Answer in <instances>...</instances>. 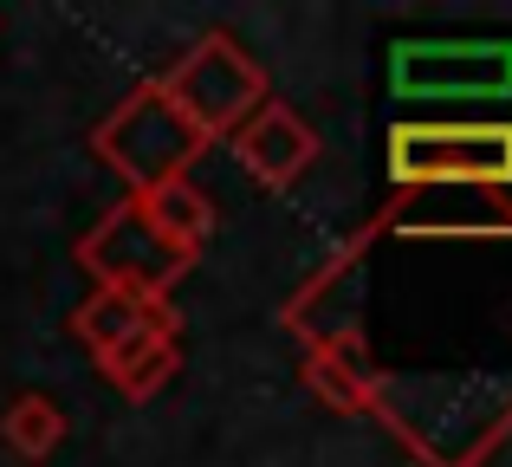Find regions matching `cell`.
Instances as JSON below:
<instances>
[{"label":"cell","mask_w":512,"mask_h":467,"mask_svg":"<svg viewBox=\"0 0 512 467\" xmlns=\"http://www.w3.org/2000/svg\"><path fill=\"white\" fill-rule=\"evenodd\" d=\"M389 176L402 189H512V124H396Z\"/></svg>","instance_id":"3957f363"},{"label":"cell","mask_w":512,"mask_h":467,"mask_svg":"<svg viewBox=\"0 0 512 467\" xmlns=\"http://www.w3.org/2000/svg\"><path fill=\"white\" fill-rule=\"evenodd\" d=\"M201 150H208V137L175 111L163 85H137L98 130H91V156H104L137 195L163 189V182H182Z\"/></svg>","instance_id":"7a4b0ae2"},{"label":"cell","mask_w":512,"mask_h":467,"mask_svg":"<svg viewBox=\"0 0 512 467\" xmlns=\"http://www.w3.org/2000/svg\"><path fill=\"white\" fill-rule=\"evenodd\" d=\"M376 234H422V240H500L512 234V202L500 189H415L376 215Z\"/></svg>","instance_id":"52a82bcc"},{"label":"cell","mask_w":512,"mask_h":467,"mask_svg":"<svg viewBox=\"0 0 512 467\" xmlns=\"http://www.w3.org/2000/svg\"><path fill=\"white\" fill-rule=\"evenodd\" d=\"M383 370L370 364V351H363V338H344V344H312V357H305V383H312L318 396H325L338 416H370V390Z\"/></svg>","instance_id":"8fae6325"},{"label":"cell","mask_w":512,"mask_h":467,"mask_svg":"<svg viewBox=\"0 0 512 467\" xmlns=\"http://www.w3.org/2000/svg\"><path fill=\"white\" fill-rule=\"evenodd\" d=\"M227 150H234V163L247 169L253 182H266V189H292V182L312 169L318 137H312V124H305L292 104H273V98H266L260 111H253L247 124L227 137Z\"/></svg>","instance_id":"ba28073f"},{"label":"cell","mask_w":512,"mask_h":467,"mask_svg":"<svg viewBox=\"0 0 512 467\" xmlns=\"http://www.w3.org/2000/svg\"><path fill=\"white\" fill-rule=\"evenodd\" d=\"M175 325H182V318L169 312V299H130V292H91L72 318V331L98 357H111L117 344H130V338H150V331L175 338Z\"/></svg>","instance_id":"30bf717a"},{"label":"cell","mask_w":512,"mask_h":467,"mask_svg":"<svg viewBox=\"0 0 512 467\" xmlns=\"http://www.w3.org/2000/svg\"><path fill=\"white\" fill-rule=\"evenodd\" d=\"M396 98H512V46L506 39H402L389 52Z\"/></svg>","instance_id":"8992f818"},{"label":"cell","mask_w":512,"mask_h":467,"mask_svg":"<svg viewBox=\"0 0 512 467\" xmlns=\"http://www.w3.org/2000/svg\"><path fill=\"white\" fill-rule=\"evenodd\" d=\"M59 442H65V416H59L52 396H20V403L7 409V448L20 461H46Z\"/></svg>","instance_id":"5bb4252c"},{"label":"cell","mask_w":512,"mask_h":467,"mask_svg":"<svg viewBox=\"0 0 512 467\" xmlns=\"http://www.w3.org/2000/svg\"><path fill=\"white\" fill-rule=\"evenodd\" d=\"M137 202L150 208V221H156V228H163L182 253H201V247H208V234H214V202L195 189V176L163 182V189L137 195Z\"/></svg>","instance_id":"7c38bea8"},{"label":"cell","mask_w":512,"mask_h":467,"mask_svg":"<svg viewBox=\"0 0 512 467\" xmlns=\"http://www.w3.org/2000/svg\"><path fill=\"white\" fill-rule=\"evenodd\" d=\"M156 85L169 91V104L208 143L234 137V130L266 104V72H260V59L240 52L234 33H201L195 46L182 52V65H175L169 78H156Z\"/></svg>","instance_id":"277c9868"},{"label":"cell","mask_w":512,"mask_h":467,"mask_svg":"<svg viewBox=\"0 0 512 467\" xmlns=\"http://www.w3.org/2000/svg\"><path fill=\"white\" fill-rule=\"evenodd\" d=\"M370 240H376V221H370V228H357L325 266H318L312 279H305L299 292H292L286 325L299 331L305 344H344V338H357V305H350V279H357V260H363V247H370Z\"/></svg>","instance_id":"9c48e42d"},{"label":"cell","mask_w":512,"mask_h":467,"mask_svg":"<svg viewBox=\"0 0 512 467\" xmlns=\"http://www.w3.org/2000/svg\"><path fill=\"white\" fill-rule=\"evenodd\" d=\"M370 416L422 467H480L512 435V377H376Z\"/></svg>","instance_id":"6da1fadb"},{"label":"cell","mask_w":512,"mask_h":467,"mask_svg":"<svg viewBox=\"0 0 512 467\" xmlns=\"http://www.w3.org/2000/svg\"><path fill=\"white\" fill-rule=\"evenodd\" d=\"M104 370H111V383L130 396V403H143V396H156L163 383L175 377V338H163V331H150V338H130V344H117L111 357H98Z\"/></svg>","instance_id":"4fadbf2b"},{"label":"cell","mask_w":512,"mask_h":467,"mask_svg":"<svg viewBox=\"0 0 512 467\" xmlns=\"http://www.w3.org/2000/svg\"><path fill=\"white\" fill-rule=\"evenodd\" d=\"M78 266L98 279V292H130V299H169V286L195 266V253H182L175 240L150 221V208L130 195L124 208L98 221L78 240Z\"/></svg>","instance_id":"5b68a950"}]
</instances>
